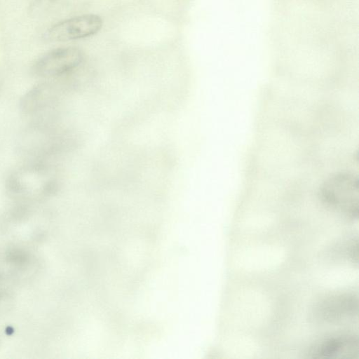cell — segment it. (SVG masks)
I'll use <instances>...</instances> for the list:
<instances>
[{
	"mask_svg": "<svg viewBox=\"0 0 359 359\" xmlns=\"http://www.w3.org/2000/svg\"><path fill=\"white\" fill-rule=\"evenodd\" d=\"M83 60L82 51L74 47L58 48L40 57L34 64V73L41 77H55L68 74Z\"/></svg>",
	"mask_w": 359,
	"mask_h": 359,
	"instance_id": "7a4b0ae2",
	"label": "cell"
},
{
	"mask_svg": "<svg viewBox=\"0 0 359 359\" xmlns=\"http://www.w3.org/2000/svg\"><path fill=\"white\" fill-rule=\"evenodd\" d=\"M54 1L55 0H34L30 6V11L34 15L40 14L46 11Z\"/></svg>",
	"mask_w": 359,
	"mask_h": 359,
	"instance_id": "52a82bcc",
	"label": "cell"
},
{
	"mask_svg": "<svg viewBox=\"0 0 359 359\" xmlns=\"http://www.w3.org/2000/svg\"><path fill=\"white\" fill-rule=\"evenodd\" d=\"M102 26L99 15L86 14L60 21L43 34L50 41H67L88 37L98 32Z\"/></svg>",
	"mask_w": 359,
	"mask_h": 359,
	"instance_id": "3957f363",
	"label": "cell"
},
{
	"mask_svg": "<svg viewBox=\"0 0 359 359\" xmlns=\"http://www.w3.org/2000/svg\"><path fill=\"white\" fill-rule=\"evenodd\" d=\"M53 99L50 86L40 83L28 90L20 99V107L27 114H32L45 109Z\"/></svg>",
	"mask_w": 359,
	"mask_h": 359,
	"instance_id": "8992f818",
	"label": "cell"
},
{
	"mask_svg": "<svg viewBox=\"0 0 359 359\" xmlns=\"http://www.w3.org/2000/svg\"><path fill=\"white\" fill-rule=\"evenodd\" d=\"M358 312V298L353 293L334 294L320 301L314 309L316 319L326 323L341 321Z\"/></svg>",
	"mask_w": 359,
	"mask_h": 359,
	"instance_id": "5b68a950",
	"label": "cell"
},
{
	"mask_svg": "<svg viewBox=\"0 0 359 359\" xmlns=\"http://www.w3.org/2000/svg\"><path fill=\"white\" fill-rule=\"evenodd\" d=\"M314 359H352L358 355V337L341 333L326 337L316 342L309 352Z\"/></svg>",
	"mask_w": 359,
	"mask_h": 359,
	"instance_id": "277c9868",
	"label": "cell"
},
{
	"mask_svg": "<svg viewBox=\"0 0 359 359\" xmlns=\"http://www.w3.org/2000/svg\"><path fill=\"white\" fill-rule=\"evenodd\" d=\"M358 177L350 171L330 175L321 184L318 198L327 208L350 219L358 216Z\"/></svg>",
	"mask_w": 359,
	"mask_h": 359,
	"instance_id": "6da1fadb",
	"label": "cell"
}]
</instances>
